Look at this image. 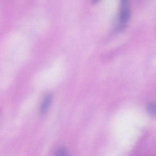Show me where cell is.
I'll list each match as a JSON object with an SVG mask.
<instances>
[{"label": "cell", "mask_w": 156, "mask_h": 156, "mask_svg": "<svg viewBox=\"0 0 156 156\" xmlns=\"http://www.w3.org/2000/svg\"><path fill=\"white\" fill-rule=\"evenodd\" d=\"M121 2V5L122 4H128V0H120Z\"/></svg>", "instance_id": "obj_5"}, {"label": "cell", "mask_w": 156, "mask_h": 156, "mask_svg": "<svg viewBox=\"0 0 156 156\" xmlns=\"http://www.w3.org/2000/svg\"><path fill=\"white\" fill-rule=\"evenodd\" d=\"M67 155V150L65 147L59 148L55 152V155L57 156H65Z\"/></svg>", "instance_id": "obj_4"}, {"label": "cell", "mask_w": 156, "mask_h": 156, "mask_svg": "<svg viewBox=\"0 0 156 156\" xmlns=\"http://www.w3.org/2000/svg\"><path fill=\"white\" fill-rule=\"evenodd\" d=\"M148 112L151 115L155 116L156 115V104L154 102L149 104L147 107Z\"/></svg>", "instance_id": "obj_3"}, {"label": "cell", "mask_w": 156, "mask_h": 156, "mask_svg": "<svg viewBox=\"0 0 156 156\" xmlns=\"http://www.w3.org/2000/svg\"><path fill=\"white\" fill-rule=\"evenodd\" d=\"M129 18V10L128 4L121 5L120 10V23L122 26L126 25Z\"/></svg>", "instance_id": "obj_1"}, {"label": "cell", "mask_w": 156, "mask_h": 156, "mask_svg": "<svg viewBox=\"0 0 156 156\" xmlns=\"http://www.w3.org/2000/svg\"><path fill=\"white\" fill-rule=\"evenodd\" d=\"M53 97L51 94H48L44 98L40 108V112L41 114L44 115L48 111L51 104Z\"/></svg>", "instance_id": "obj_2"}, {"label": "cell", "mask_w": 156, "mask_h": 156, "mask_svg": "<svg viewBox=\"0 0 156 156\" xmlns=\"http://www.w3.org/2000/svg\"><path fill=\"white\" fill-rule=\"evenodd\" d=\"M100 0H93V3L94 4H96V3L98 2Z\"/></svg>", "instance_id": "obj_6"}]
</instances>
